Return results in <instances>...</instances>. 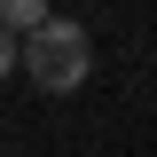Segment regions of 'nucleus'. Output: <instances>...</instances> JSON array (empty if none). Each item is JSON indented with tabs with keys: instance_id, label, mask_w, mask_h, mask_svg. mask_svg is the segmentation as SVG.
I'll return each instance as SVG.
<instances>
[{
	"instance_id": "obj_2",
	"label": "nucleus",
	"mask_w": 157,
	"mask_h": 157,
	"mask_svg": "<svg viewBox=\"0 0 157 157\" xmlns=\"http://www.w3.org/2000/svg\"><path fill=\"white\" fill-rule=\"evenodd\" d=\"M16 63H24V47H16V32H8V24H0V78L16 71Z\"/></svg>"
},
{
	"instance_id": "obj_1",
	"label": "nucleus",
	"mask_w": 157,
	"mask_h": 157,
	"mask_svg": "<svg viewBox=\"0 0 157 157\" xmlns=\"http://www.w3.org/2000/svg\"><path fill=\"white\" fill-rule=\"evenodd\" d=\"M86 71H94V47H86V32L78 24H47V32L24 39V78H32L39 94H71V86H86Z\"/></svg>"
}]
</instances>
